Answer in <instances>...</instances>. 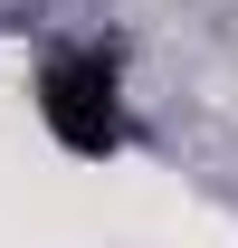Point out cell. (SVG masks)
Listing matches in <instances>:
<instances>
[{"label":"cell","mask_w":238,"mask_h":248,"mask_svg":"<svg viewBox=\"0 0 238 248\" xmlns=\"http://www.w3.org/2000/svg\"><path fill=\"white\" fill-rule=\"evenodd\" d=\"M38 124H48L76 162L124 153V67H115V48H67V58H48V77H38Z\"/></svg>","instance_id":"obj_1"}]
</instances>
